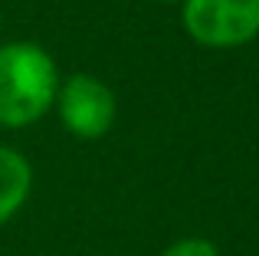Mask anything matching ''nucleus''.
<instances>
[{
  "label": "nucleus",
  "instance_id": "obj_4",
  "mask_svg": "<svg viewBox=\"0 0 259 256\" xmlns=\"http://www.w3.org/2000/svg\"><path fill=\"white\" fill-rule=\"evenodd\" d=\"M33 191V167L17 148L0 145V227L10 224Z\"/></svg>",
  "mask_w": 259,
  "mask_h": 256
},
{
  "label": "nucleus",
  "instance_id": "obj_5",
  "mask_svg": "<svg viewBox=\"0 0 259 256\" xmlns=\"http://www.w3.org/2000/svg\"><path fill=\"white\" fill-rule=\"evenodd\" d=\"M161 256H220V246L207 237H181L171 246H164Z\"/></svg>",
  "mask_w": 259,
  "mask_h": 256
},
{
  "label": "nucleus",
  "instance_id": "obj_1",
  "mask_svg": "<svg viewBox=\"0 0 259 256\" xmlns=\"http://www.w3.org/2000/svg\"><path fill=\"white\" fill-rule=\"evenodd\" d=\"M59 92L56 59L36 43L0 46V128H26L46 115Z\"/></svg>",
  "mask_w": 259,
  "mask_h": 256
},
{
  "label": "nucleus",
  "instance_id": "obj_2",
  "mask_svg": "<svg viewBox=\"0 0 259 256\" xmlns=\"http://www.w3.org/2000/svg\"><path fill=\"white\" fill-rule=\"evenodd\" d=\"M190 39L210 50H236L259 36V0H181Z\"/></svg>",
  "mask_w": 259,
  "mask_h": 256
},
{
  "label": "nucleus",
  "instance_id": "obj_6",
  "mask_svg": "<svg viewBox=\"0 0 259 256\" xmlns=\"http://www.w3.org/2000/svg\"><path fill=\"white\" fill-rule=\"evenodd\" d=\"M164 4H171V0H164Z\"/></svg>",
  "mask_w": 259,
  "mask_h": 256
},
{
  "label": "nucleus",
  "instance_id": "obj_3",
  "mask_svg": "<svg viewBox=\"0 0 259 256\" xmlns=\"http://www.w3.org/2000/svg\"><path fill=\"white\" fill-rule=\"evenodd\" d=\"M53 109H56L66 132L82 141H95L102 135H108L115 125V115H118L115 92L99 76H89V72L59 79V92H56Z\"/></svg>",
  "mask_w": 259,
  "mask_h": 256
}]
</instances>
